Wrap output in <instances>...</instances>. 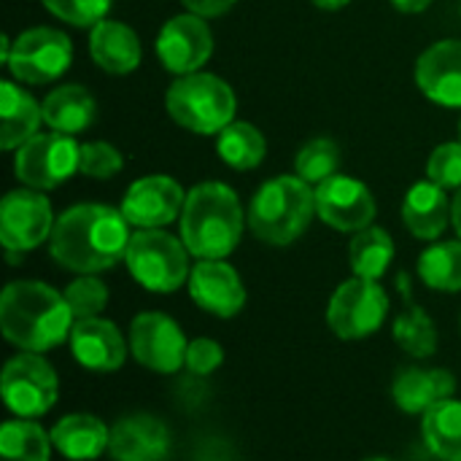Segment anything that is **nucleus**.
Returning <instances> with one entry per match:
<instances>
[{"instance_id":"obj_1","label":"nucleus","mask_w":461,"mask_h":461,"mask_svg":"<svg viewBox=\"0 0 461 461\" xmlns=\"http://www.w3.org/2000/svg\"><path fill=\"white\" fill-rule=\"evenodd\" d=\"M130 238V221L122 211L84 203L57 219L49 240L57 265L78 276H97L127 257Z\"/></svg>"},{"instance_id":"obj_2","label":"nucleus","mask_w":461,"mask_h":461,"mask_svg":"<svg viewBox=\"0 0 461 461\" xmlns=\"http://www.w3.org/2000/svg\"><path fill=\"white\" fill-rule=\"evenodd\" d=\"M76 316L57 289L41 281H14L0 297V330L19 351L43 354L70 340Z\"/></svg>"},{"instance_id":"obj_3","label":"nucleus","mask_w":461,"mask_h":461,"mask_svg":"<svg viewBox=\"0 0 461 461\" xmlns=\"http://www.w3.org/2000/svg\"><path fill=\"white\" fill-rule=\"evenodd\" d=\"M243 235V208L238 194L219 181L197 184L184 203L181 240L200 259L230 257Z\"/></svg>"},{"instance_id":"obj_4","label":"nucleus","mask_w":461,"mask_h":461,"mask_svg":"<svg viewBox=\"0 0 461 461\" xmlns=\"http://www.w3.org/2000/svg\"><path fill=\"white\" fill-rule=\"evenodd\" d=\"M316 213V189L300 176H281L267 181L251 200L249 227L270 246L294 243Z\"/></svg>"},{"instance_id":"obj_5","label":"nucleus","mask_w":461,"mask_h":461,"mask_svg":"<svg viewBox=\"0 0 461 461\" xmlns=\"http://www.w3.org/2000/svg\"><path fill=\"white\" fill-rule=\"evenodd\" d=\"M167 113L176 124L197 135H219L235 122V92L227 81L211 73L181 76L165 97Z\"/></svg>"},{"instance_id":"obj_6","label":"nucleus","mask_w":461,"mask_h":461,"mask_svg":"<svg viewBox=\"0 0 461 461\" xmlns=\"http://www.w3.org/2000/svg\"><path fill=\"white\" fill-rule=\"evenodd\" d=\"M132 278L157 294L176 292L178 286L189 284V249L184 240L162 232V230H138L130 238L127 257H124Z\"/></svg>"},{"instance_id":"obj_7","label":"nucleus","mask_w":461,"mask_h":461,"mask_svg":"<svg viewBox=\"0 0 461 461\" xmlns=\"http://www.w3.org/2000/svg\"><path fill=\"white\" fill-rule=\"evenodd\" d=\"M0 392L5 408L16 419H41L49 413L59 394V381L54 367L32 351H19L3 367Z\"/></svg>"},{"instance_id":"obj_8","label":"nucleus","mask_w":461,"mask_h":461,"mask_svg":"<svg viewBox=\"0 0 461 461\" xmlns=\"http://www.w3.org/2000/svg\"><path fill=\"white\" fill-rule=\"evenodd\" d=\"M73 59V43L54 27L24 30L14 43L3 41V62L24 84H49L59 78Z\"/></svg>"},{"instance_id":"obj_9","label":"nucleus","mask_w":461,"mask_h":461,"mask_svg":"<svg viewBox=\"0 0 461 461\" xmlns=\"http://www.w3.org/2000/svg\"><path fill=\"white\" fill-rule=\"evenodd\" d=\"M389 311V297L378 281L351 278L338 286L327 308V324L340 340H365L375 335Z\"/></svg>"},{"instance_id":"obj_10","label":"nucleus","mask_w":461,"mask_h":461,"mask_svg":"<svg viewBox=\"0 0 461 461\" xmlns=\"http://www.w3.org/2000/svg\"><path fill=\"white\" fill-rule=\"evenodd\" d=\"M81 146L73 135L65 132H43L30 138L16 151V178L30 189H54L68 181L78 170Z\"/></svg>"},{"instance_id":"obj_11","label":"nucleus","mask_w":461,"mask_h":461,"mask_svg":"<svg viewBox=\"0 0 461 461\" xmlns=\"http://www.w3.org/2000/svg\"><path fill=\"white\" fill-rule=\"evenodd\" d=\"M186 348L189 340L184 338V330L167 313L146 311L138 313L130 324V354L138 365L154 373H178L186 362Z\"/></svg>"},{"instance_id":"obj_12","label":"nucleus","mask_w":461,"mask_h":461,"mask_svg":"<svg viewBox=\"0 0 461 461\" xmlns=\"http://www.w3.org/2000/svg\"><path fill=\"white\" fill-rule=\"evenodd\" d=\"M51 203L38 189L8 192L0 203V240L5 251H32L54 232Z\"/></svg>"},{"instance_id":"obj_13","label":"nucleus","mask_w":461,"mask_h":461,"mask_svg":"<svg viewBox=\"0 0 461 461\" xmlns=\"http://www.w3.org/2000/svg\"><path fill=\"white\" fill-rule=\"evenodd\" d=\"M316 213L332 230L362 232L375 219V200L362 181L335 173L332 178L316 184Z\"/></svg>"},{"instance_id":"obj_14","label":"nucleus","mask_w":461,"mask_h":461,"mask_svg":"<svg viewBox=\"0 0 461 461\" xmlns=\"http://www.w3.org/2000/svg\"><path fill=\"white\" fill-rule=\"evenodd\" d=\"M157 54L170 73H197L213 54V35L205 24V16L181 14L167 19L157 38Z\"/></svg>"},{"instance_id":"obj_15","label":"nucleus","mask_w":461,"mask_h":461,"mask_svg":"<svg viewBox=\"0 0 461 461\" xmlns=\"http://www.w3.org/2000/svg\"><path fill=\"white\" fill-rule=\"evenodd\" d=\"M184 203L186 194L178 181L167 176H146L127 189L119 211L138 230H159L184 213Z\"/></svg>"},{"instance_id":"obj_16","label":"nucleus","mask_w":461,"mask_h":461,"mask_svg":"<svg viewBox=\"0 0 461 461\" xmlns=\"http://www.w3.org/2000/svg\"><path fill=\"white\" fill-rule=\"evenodd\" d=\"M189 294L194 305L219 319H232L246 305V286L224 259H200L189 273Z\"/></svg>"},{"instance_id":"obj_17","label":"nucleus","mask_w":461,"mask_h":461,"mask_svg":"<svg viewBox=\"0 0 461 461\" xmlns=\"http://www.w3.org/2000/svg\"><path fill=\"white\" fill-rule=\"evenodd\" d=\"M173 440L162 419L149 413L122 416L111 427L108 454L113 461H165L170 456Z\"/></svg>"},{"instance_id":"obj_18","label":"nucleus","mask_w":461,"mask_h":461,"mask_svg":"<svg viewBox=\"0 0 461 461\" xmlns=\"http://www.w3.org/2000/svg\"><path fill=\"white\" fill-rule=\"evenodd\" d=\"M70 351L81 367L95 373H113L127 359V340L108 319H78L70 330Z\"/></svg>"},{"instance_id":"obj_19","label":"nucleus","mask_w":461,"mask_h":461,"mask_svg":"<svg viewBox=\"0 0 461 461\" xmlns=\"http://www.w3.org/2000/svg\"><path fill=\"white\" fill-rule=\"evenodd\" d=\"M419 89L448 108H461V41H440L416 62Z\"/></svg>"},{"instance_id":"obj_20","label":"nucleus","mask_w":461,"mask_h":461,"mask_svg":"<svg viewBox=\"0 0 461 461\" xmlns=\"http://www.w3.org/2000/svg\"><path fill=\"white\" fill-rule=\"evenodd\" d=\"M456 392V381L443 367H408L402 370L392 384V397L405 413H427L429 408L440 405L443 400H451Z\"/></svg>"},{"instance_id":"obj_21","label":"nucleus","mask_w":461,"mask_h":461,"mask_svg":"<svg viewBox=\"0 0 461 461\" xmlns=\"http://www.w3.org/2000/svg\"><path fill=\"white\" fill-rule=\"evenodd\" d=\"M402 221L419 240H435L451 221V200L435 181H419L402 203Z\"/></svg>"},{"instance_id":"obj_22","label":"nucleus","mask_w":461,"mask_h":461,"mask_svg":"<svg viewBox=\"0 0 461 461\" xmlns=\"http://www.w3.org/2000/svg\"><path fill=\"white\" fill-rule=\"evenodd\" d=\"M51 443L65 459L95 461L108 451L111 429L92 413H70L54 424Z\"/></svg>"},{"instance_id":"obj_23","label":"nucleus","mask_w":461,"mask_h":461,"mask_svg":"<svg viewBox=\"0 0 461 461\" xmlns=\"http://www.w3.org/2000/svg\"><path fill=\"white\" fill-rule=\"evenodd\" d=\"M89 54L105 73L124 76L140 65V41L127 24L103 19L92 27Z\"/></svg>"},{"instance_id":"obj_24","label":"nucleus","mask_w":461,"mask_h":461,"mask_svg":"<svg viewBox=\"0 0 461 461\" xmlns=\"http://www.w3.org/2000/svg\"><path fill=\"white\" fill-rule=\"evenodd\" d=\"M0 116H3L0 146L11 151L38 135V127L43 122V105H38L32 95H27L16 84L3 81L0 84Z\"/></svg>"},{"instance_id":"obj_25","label":"nucleus","mask_w":461,"mask_h":461,"mask_svg":"<svg viewBox=\"0 0 461 461\" xmlns=\"http://www.w3.org/2000/svg\"><path fill=\"white\" fill-rule=\"evenodd\" d=\"M95 116H97V103L78 84L57 86L43 100V122L54 132L78 135V132H84L95 122Z\"/></svg>"},{"instance_id":"obj_26","label":"nucleus","mask_w":461,"mask_h":461,"mask_svg":"<svg viewBox=\"0 0 461 461\" xmlns=\"http://www.w3.org/2000/svg\"><path fill=\"white\" fill-rule=\"evenodd\" d=\"M427 448L443 461H461V402L443 400L429 408L421 421Z\"/></svg>"},{"instance_id":"obj_27","label":"nucleus","mask_w":461,"mask_h":461,"mask_svg":"<svg viewBox=\"0 0 461 461\" xmlns=\"http://www.w3.org/2000/svg\"><path fill=\"white\" fill-rule=\"evenodd\" d=\"M51 432L32 419H14L0 427V461H49Z\"/></svg>"},{"instance_id":"obj_28","label":"nucleus","mask_w":461,"mask_h":461,"mask_svg":"<svg viewBox=\"0 0 461 461\" xmlns=\"http://www.w3.org/2000/svg\"><path fill=\"white\" fill-rule=\"evenodd\" d=\"M348 259H351V270L359 278L378 281V278H384V273L389 270V265L394 259V240L386 230L367 227L354 235Z\"/></svg>"},{"instance_id":"obj_29","label":"nucleus","mask_w":461,"mask_h":461,"mask_svg":"<svg viewBox=\"0 0 461 461\" xmlns=\"http://www.w3.org/2000/svg\"><path fill=\"white\" fill-rule=\"evenodd\" d=\"M216 151L219 157L235 167V170H251L265 159L267 143L262 138V132L249 124V122H232L227 124L219 138H216Z\"/></svg>"},{"instance_id":"obj_30","label":"nucleus","mask_w":461,"mask_h":461,"mask_svg":"<svg viewBox=\"0 0 461 461\" xmlns=\"http://www.w3.org/2000/svg\"><path fill=\"white\" fill-rule=\"evenodd\" d=\"M394 340L397 346L416 357V359H427L438 351V327L435 321L427 316V311L416 303L408 300L405 311L394 319Z\"/></svg>"},{"instance_id":"obj_31","label":"nucleus","mask_w":461,"mask_h":461,"mask_svg":"<svg viewBox=\"0 0 461 461\" xmlns=\"http://www.w3.org/2000/svg\"><path fill=\"white\" fill-rule=\"evenodd\" d=\"M419 276L429 289L461 292V240L429 246L419 259Z\"/></svg>"},{"instance_id":"obj_32","label":"nucleus","mask_w":461,"mask_h":461,"mask_svg":"<svg viewBox=\"0 0 461 461\" xmlns=\"http://www.w3.org/2000/svg\"><path fill=\"white\" fill-rule=\"evenodd\" d=\"M340 167V146L330 138H316L297 151L294 173L308 184H321L332 178Z\"/></svg>"},{"instance_id":"obj_33","label":"nucleus","mask_w":461,"mask_h":461,"mask_svg":"<svg viewBox=\"0 0 461 461\" xmlns=\"http://www.w3.org/2000/svg\"><path fill=\"white\" fill-rule=\"evenodd\" d=\"M65 300L78 319H95L108 305V286L97 276H81L65 289Z\"/></svg>"},{"instance_id":"obj_34","label":"nucleus","mask_w":461,"mask_h":461,"mask_svg":"<svg viewBox=\"0 0 461 461\" xmlns=\"http://www.w3.org/2000/svg\"><path fill=\"white\" fill-rule=\"evenodd\" d=\"M57 19L73 27H95L105 19L111 0H41Z\"/></svg>"},{"instance_id":"obj_35","label":"nucleus","mask_w":461,"mask_h":461,"mask_svg":"<svg viewBox=\"0 0 461 461\" xmlns=\"http://www.w3.org/2000/svg\"><path fill=\"white\" fill-rule=\"evenodd\" d=\"M122 154L103 140L95 143H84L81 146V159H78V170L89 178H111L122 170Z\"/></svg>"},{"instance_id":"obj_36","label":"nucleus","mask_w":461,"mask_h":461,"mask_svg":"<svg viewBox=\"0 0 461 461\" xmlns=\"http://www.w3.org/2000/svg\"><path fill=\"white\" fill-rule=\"evenodd\" d=\"M427 176L443 189L461 186V143H443L427 162Z\"/></svg>"},{"instance_id":"obj_37","label":"nucleus","mask_w":461,"mask_h":461,"mask_svg":"<svg viewBox=\"0 0 461 461\" xmlns=\"http://www.w3.org/2000/svg\"><path fill=\"white\" fill-rule=\"evenodd\" d=\"M221 362H224V348H221L216 340H211V338H194V340L189 343V348H186V362H184V367H186L192 375L205 378V375H211L216 367H221Z\"/></svg>"},{"instance_id":"obj_38","label":"nucleus","mask_w":461,"mask_h":461,"mask_svg":"<svg viewBox=\"0 0 461 461\" xmlns=\"http://www.w3.org/2000/svg\"><path fill=\"white\" fill-rule=\"evenodd\" d=\"M189 14H197V16H219L224 11H230L238 0H181Z\"/></svg>"},{"instance_id":"obj_39","label":"nucleus","mask_w":461,"mask_h":461,"mask_svg":"<svg viewBox=\"0 0 461 461\" xmlns=\"http://www.w3.org/2000/svg\"><path fill=\"white\" fill-rule=\"evenodd\" d=\"M392 5L400 8V11H405V14H419V11L429 8L432 0H392Z\"/></svg>"},{"instance_id":"obj_40","label":"nucleus","mask_w":461,"mask_h":461,"mask_svg":"<svg viewBox=\"0 0 461 461\" xmlns=\"http://www.w3.org/2000/svg\"><path fill=\"white\" fill-rule=\"evenodd\" d=\"M451 221H454L456 235L461 238V189H459V194L454 197V205H451Z\"/></svg>"},{"instance_id":"obj_41","label":"nucleus","mask_w":461,"mask_h":461,"mask_svg":"<svg viewBox=\"0 0 461 461\" xmlns=\"http://www.w3.org/2000/svg\"><path fill=\"white\" fill-rule=\"evenodd\" d=\"M319 8H324V11H338V8H343V5H348V0H313Z\"/></svg>"},{"instance_id":"obj_42","label":"nucleus","mask_w":461,"mask_h":461,"mask_svg":"<svg viewBox=\"0 0 461 461\" xmlns=\"http://www.w3.org/2000/svg\"><path fill=\"white\" fill-rule=\"evenodd\" d=\"M367 461H394V459H367Z\"/></svg>"},{"instance_id":"obj_43","label":"nucleus","mask_w":461,"mask_h":461,"mask_svg":"<svg viewBox=\"0 0 461 461\" xmlns=\"http://www.w3.org/2000/svg\"><path fill=\"white\" fill-rule=\"evenodd\" d=\"M459 143H461V122H459Z\"/></svg>"}]
</instances>
